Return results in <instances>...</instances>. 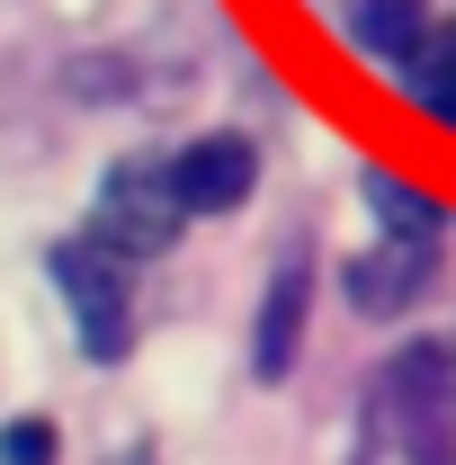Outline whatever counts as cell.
I'll use <instances>...</instances> for the list:
<instances>
[{"label": "cell", "instance_id": "30bf717a", "mask_svg": "<svg viewBox=\"0 0 456 465\" xmlns=\"http://www.w3.org/2000/svg\"><path fill=\"white\" fill-rule=\"evenodd\" d=\"M55 457H63V439H55L45 411H18V420L0 430V465H55Z\"/></svg>", "mask_w": 456, "mask_h": 465}, {"label": "cell", "instance_id": "8992f818", "mask_svg": "<svg viewBox=\"0 0 456 465\" xmlns=\"http://www.w3.org/2000/svg\"><path fill=\"white\" fill-rule=\"evenodd\" d=\"M171 179L188 197V215H233L260 188V143L251 134H197V143L171 153Z\"/></svg>", "mask_w": 456, "mask_h": 465}, {"label": "cell", "instance_id": "6da1fadb", "mask_svg": "<svg viewBox=\"0 0 456 465\" xmlns=\"http://www.w3.org/2000/svg\"><path fill=\"white\" fill-rule=\"evenodd\" d=\"M349 465H456V349L411 341L385 358Z\"/></svg>", "mask_w": 456, "mask_h": 465}, {"label": "cell", "instance_id": "277c9868", "mask_svg": "<svg viewBox=\"0 0 456 465\" xmlns=\"http://www.w3.org/2000/svg\"><path fill=\"white\" fill-rule=\"evenodd\" d=\"M341 287H349V304L367 313V322H402L421 295L439 287V242H402V232H385L376 251H358L341 269Z\"/></svg>", "mask_w": 456, "mask_h": 465}, {"label": "cell", "instance_id": "5b68a950", "mask_svg": "<svg viewBox=\"0 0 456 465\" xmlns=\"http://www.w3.org/2000/svg\"><path fill=\"white\" fill-rule=\"evenodd\" d=\"M304 304H313V260H304V242H295L278 269H269L260 313H251V376H260V385H278L286 367H295V349H304Z\"/></svg>", "mask_w": 456, "mask_h": 465}, {"label": "cell", "instance_id": "9c48e42d", "mask_svg": "<svg viewBox=\"0 0 456 465\" xmlns=\"http://www.w3.org/2000/svg\"><path fill=\"white\" fill-rule=\"evenodd\" d=\"M394 81L411 90V108H421V116H439V125L456 134V27H439V36H430L421 54L402 63Z\"/></svg>", "mask_w": 456, "mask_h": 465}, {"label": "cell", "instance_id": "7a4b0ae2", "mask_svg": "<svg viewBox=\"0 0 456 465\" xmlns=\"http://www.w3.org/2000/svg\"><path fill=\"white\" fill-rule=\"evenodd\" d=\"M188 224V197H179L171 162H153V153H125L108 162L99 179V197H90V242L116 251V260H162Z\"/></svg>", "mask_w": 456, "mask_h": 465}, {"label": "cell", "instance_id": "3957f363", "mask_svg": "<svg viewBox=\"0 0 456 465\" xmlns=\"http://www.w3.org/2000/svg\"><path fill=\"white\" fill-rule=\"evenodd\" d=\"M125 269H134V260L99 251L90 232L45 251V278H55L63 304H72V331H81V358H90V367H116V358L134 349V278H125Z\"/></svg>", "mask_w": 456, "mask_h": 465}, {"label": "cell", "instance_id": "52a82bcc", "mask_svg": "<svg viewBox=\"0 0 456 465\" xmlns=\"http://www.w3.org/2000/svg\"><path fill=\"white\" fill-rule=\"evenodd\" d=\"M341 36L358 54H376V63L402 72V63L439 36V9H430V0H341Z\"/></svg>", "mask_w": 456, "mask_h": 465}, {"label": "cell", "instance_id": "ba28073f", "mask_svg": "<svg viewBox=\"0 0 456 465\" xmlns=\"http://www.w3.org/2000/svg\"><path fill=\"white\" fill-rule=\"evenodd\" d=\"M358 197H367V206H376V224L402 232V242H439V232H448V206H439L430 188L394 179V171H358Z\"/></svg>", "mask_w": 456, "mask_h": 465}]
</instances>
